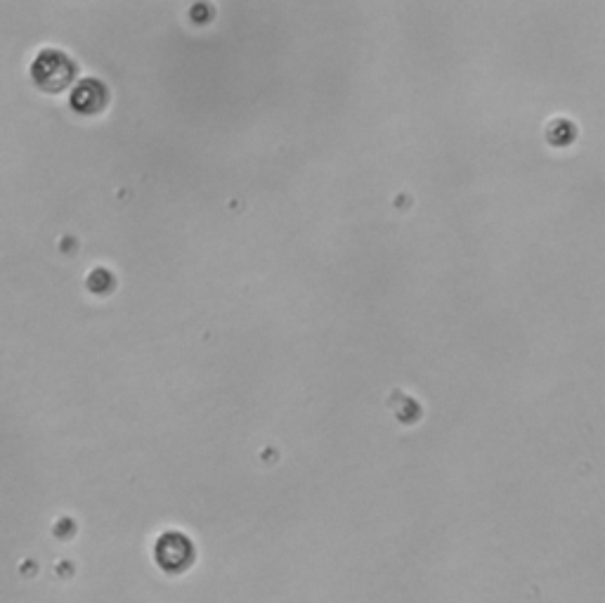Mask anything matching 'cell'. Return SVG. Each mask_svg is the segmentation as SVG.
I'll return each instance as SVG.
<instances>
[{"label":"cell","mask_w":605,"mask_h":603,"mask_svg":"<svg viewBox=\"0 0 605 603\" xmlns=\"http://www.w3.org/2000/svg\"><path fill=\"white\" fill-rule=\"evenodd\" d=\"M34 79L43 90L57 93L71 79V62L62 53H55V50L41 53L34 64Z\"/></svg>","instance_id":"1"},{"label":"cell","mask_w":605,"mask_h":603,"mask_svg":"<svg viewBox=\"0 0 605 603\" xmlns=\"http://www.w3.org/2000/svg\"><path fill=\"white\" fill-rule=\"evenodd\" d=\"M104 100H107V95H104V88L100 86V83L88 81V83H81V86L76 88L74 97H71V105H74L78 112L93 114L104 105Z\"/></svg>","instance_id":"2"}]
</instances>
